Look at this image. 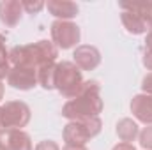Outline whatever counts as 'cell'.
<instances>
[{
  "instance_id": "1",
  "label": "cell",
  "mask_w": 152,
  "mask_h": 150,
  "mask_svg": "<svg viewBox=\"0 0 152 150\" xmlns=\"http://www.w3.org/2000/svg\"><path fill=\"white\" fill-rule=\"evenodd\" d=\"M101 111H103L101 87L96 79H87L83 81L78 95L64 104L62 117H66L67 120H81V118L99 117Z\"/></svg>"
},
{
  "instance_id": "2",
  "label": "cell",
  "mask_w": 152,
  "mask_h": 150,
  "mask_svg": "<svg viewBox=\"0 0 152 150\" xmlns=\"http://www.w3.org/2000/svg\"><path fill=\"white\" fill-rule=\"evenodd\" d=\"M58 57V48L53 44V41L41 39L32 44H23V46H14L9 51V62L12 66H23V67H32L37 69L39 66L55 62Z\"/></svg>"
},
{
  "instance_id": "3",
  "label": "cell",
  "mask_w": 152,
  "mask_h": 150,
  "mask_svg": "<svg viewBox=\"0 0 152 150\" xmlns=\"http://www.w3.org/2000/svg\"><path fill=\"white\" fill-rule=\"evenodd\" d=\"M103 129V122L99 117L81 118V120H71L64 127V141L66 145H85L92 138H96Z\"/></svg>"
},
{
  "instance_id": "4",
  "label": "cell",
  "mask_w": 152,
  "mask_h": 150,
  "mask_svg": "<svg viewBox=\"0 0 152 150\" xmlns=\"http://www.w3.org/2000/svg\"><path fill=\"white\" fill-rule=\"evenodd\" d=\"M83 85V76L81 69L76 66L75 62H60L57 64L55 69V88L66 97V99H73L78 95V92L81 90Z\"/></svg>"
},
{
  "instance_id": "5",
  "label": "cell",
  "mask_w": 152,
  "mask_h": 150,
  "mask_svg": "<svg viewBox=\"0 0 152 150\" xmlns=\"http://www.w3.org/2000/svg\"><path fill=\"white\" fill-rule=\"evenodd\" d=\"M30 108L23 101H9L0 106V133L9 129H21L30 122Z\"/></svg>"
},
{
  "instance_id": "6",
  "label": "cell",
  "mask_w": 152,
  "mask_h": 150,
  "mask_svg": "<svg viewBox=\"0 0 152 150\" xmlns=\"http://www.w3.org/2000/svg\"><path fill=\"white\" fill-rule=\"evenodd\" d=\"M53 44L60 50H71L80 42L81 32L80 27L73 21H66V20H55L50 27Z\"/></svg>"
},
{
  "instance_id": "7",
  "label": "cell",
  "mask_w": 152,
  "mask_h": 150,
  "mask_svg": "<svg viewBox=\"0 0 152 150\" xmlns=\"http://www.w3.org/2000/svg\"><path fill=\"white\" fill-rule=\"evenodd\" d=\"M7 83L16 90H32L36 85H39L37 69L23 67V66H12L9 74H7Z\"/></svg>"
},
{
  "instance_id": "8",
  "label": "cell",
  "mask_w": 152,
  "mask_h": 150,
  "mask_svg": "<svg viewBox=\"0 0 152 150\" xmlns=\"http://www.w3.org/2000/svg\"><path fill=\"white\" fill-rule=\"evenodd\" d=\"M0 150H32V140L21 129L2 131L0 133Z\"/></svg>"
},
{
  "instance_id": "9",
  "label": "cell",
  "mask_w": 152,
  "mask_h": 150,
  "mask_svg": "<svg viewBox=\"0 0 152 150\" xmlns=\"http://www.w3.org/2000/svg\"><path fill=\"white\" fill-rule=\"evenodd\" d=\"M75 64L81 71H94L99 64H101V53L96 46L90 44H81L76 46L75 53H73Z\"/></svg>"
},
{
  "instance_id": "10",
  "label": "cell",
  "mask_w": 152,
  "mask_h": 150,
  "mask_svg": "<svg viewBox=\"0 0 152 150\" xmlns=\"http://www.w3.org/2000/svg\"><path fill=\"white\" fill-rule=\"evenodd\" d=\"M131 113L138 122L145 125H152V95H147V94L134 95L131 99Z\"/></svg>"
},
{
  "instance_id": "11",
  "label": "cell",
  "mask_w": 152,
  "mask_h": 150,
  "mask_svg": "<svg viewBox=\"0 0 152 150\" xmlns=\"http://www.w3.org/2000/svg\"><path fill=\"white\" fill-rule=\"evenodd\" d=\"M21 12H23V5L20 0H2L0 2V21L12 28L20 23L21 20Z\"/></svg>"
},
{
  "instance_id": "12",
  "label": "cell",
  "mask_w": 152,
  "mask_h": 150,
  "mask_svg": "<svg viewBox=\"0 0 152 150\" xmlns=\"http://www.w3.org/2000/svg\"><path fill=\"white\" fill-rule=\"evenodd\" d=\"M120 20H122L124 28L129 34H133V36H142V34L149 32L147 18L142 16V14H136V12H131V11H122L120 12Z\"/></svg>"
},
{
  "instance_id": "13",
  "label": "cell",
  "mask_w": 152,
  "mask_h": 150,
  "mask_svg": "<svg viewBox=\"0 0 152 150\" xmlns=\"http://www.w3.org/2000/svg\"><path fill=\"white\" fill-rule=\"evenodd\" d=\"M46 7L51 16L66 21H71L75 16H78V11H80L75 2H69V0H48Z\"/></svg>"
},
{
  "instance_id": "14",
  "label": "cell",
  "mask_w": 152,
  "mask_h": 150,
  "mask_svg": "<svg viewBox=\"0 0 152 150\" xmlns=\"http://www.w3.org/2000/svg\"><path fill=\"white\" fill-rule=\"evenodd\" d=\"M140 134V127L133 118H122L117 122V136L124 141V143H131L138 138Z\"/></svg>"
},
{
  "instance_id": "15",
  "label": "cell",
  "mask_w": 152,
  "mask_h": 150,
  "mask_svg": "<svg viewBox=\"0 0 152 150\" xmlns=\"http://www.w3.org/2000/svg\"><path fill=\"white\" fill-rule=\"evenodd\" d=\"M55 62H48L37 67V83L44 90H53L55 88Z\"/></svg>"
},
{
  "instance_id": "16",
  "label": "cell",
  "mask_w": 152,
  "mask_h": 150,
  "mask_svg": "<svg viewBox=\"0 0 152 150\" xmlns=\"http://www.w3.org/2000/svg\"><path fill=\"white\" fill-rule=\"evenodd\" d=\"M11 71V62H9V51L5 50V37L0 34V81L7 78Z\"/></svg>"
},
{
  "instance_id": "17",
  "label": "cell",
  "mask_w": 152,
  "mask_h": 150,
  "mask_svg": "<svg viewBox=\"0 0 152 150\" xmlns=\"http://www.w3.org/2000/svg\"><path fill=\"white\" fill-rule=\"evenodd\" d=\"M138 140H140V147L145 150H152V125H147L140 131L138 134Z\"/></svg>"
},
{
  "instance_id": "18",
  "label": "cell",
  "mask_w": 152,
  "mask_h": 150,
  "mask_svg": "<svg viewBox=\"0 0 152 150\" xmlns=\"http://www.w3.org/2000/svg\"><path fill=\"white\" fill-rule=\"evenodd\" d=\"M21 5H23V11H27L28 14H37L46 4L41 2V0H36V2H32V0H23Z\"/></svg>"
},
{
  "instance_id": "19",
  "label": "cell",
  "mask_w": 152,
  "mask_h": 150,
  "mask_svg": "<svg viewBox=\"0 0 152 150\" xmlns=\"http://www.w3.org/2000/svg\"><path fill=\"white\" fill-rule=\"evenodd\" d=\"M34 150H60V147L51 140H44V141H39Z\"/></svg>"
},
{
  "instance_id": "20",
  "label": "cell",
  "mask_w": 152,
  "mask_h": 150,
  "mask_svg": "<svg viewBox=\"0 0 152 150\" xmlns=\"http://www.w3.org/2000/svg\"><path fill=\"white\" fill-rule=\"evenodd\" d=\"M142 90H143V94L152 95V73L145 74V78L142 79Z\"/></svg>"
},
{
  "instance_id": "21",
  "label": "cell",
  "mask_w": 152,
  "mask_h": 150,
  "mask_svg": "<svg viewBox=\"0 0 152 150\" xmlns=\"http://www.w3.org/2000/svg\"><path fill=\"white\" fill-rule=\"evenodd\" d=\"M143 66H145L149 71H152V53L147 51V50H145V53H143Z\"/></svg>"
},
{
  "instance_id": "22",
  "label": "cell",
  "mask_w": 152,
  "mask_h": 150,
  "mask_svg": "<svg viewBox=\"0 0 152 150\" xmlns=\"http://www.w3.org/2000/svg\"><path fill=\"white\" fill-rule=\"evenodd\" d=\"M112 150H136V147H134L133 143H124V141H122V143L115 145Z\"/></svg>"
},
{
  "instance_id": "23",
  "label": "cell",
  "mask_w": 152,
  "mask_h": 150,
  "mask_svg": "<svg viewBox=\"0 0 152 150\" xmlns=\"http://www.w3.org/2000/svg\"><path fill=\"white\" fill-rule=\"evenodd\" d=\"M145 50L152 53V30L147 32V37H145Z\"/></svg>"
},
{
  "instance_id": "24",
  "label": "cell",
  "mask_w": 152,
  "mask_h": 150,
  "mask_svg": "<svg viewBox=\"0 0 152 150\" xmlns=\"http://www.w3.org/2000/svg\"><path fill=\"white\" fill-rule=\"evenodd\" d=\"M62 150H88L85 145H66Z\"/></svg>"
},
{
  "instance_id": "25",
  "label": "cell",
  "mask_w": 152,
  "mask_h": 150,
  "mask_svg": "<svg viewBox=\"0 0 152 150\" xmlns=\"http://www.w3.org/2000/svg\"><path fill=\"white\" fill-rule=\"evenodd\" d=\"M147 21H149V32H151L152 30V9H151V14H149V20Z\"/></svg>"
},
{
  "instance_id": "26",
  "label": "cell",
  "mask_w": 152,
  "mask_h": 150,
  "mask_svg": "<svg viewBox=\"0 0 152 150\" xmlns=\"http://www.w3.org/2000/svg\"><path fill=\"white\" fill-rule=\"evenodd\" d=\"M4 99V83L0 81V101Z\"/></svg>"
}]
</instances>
